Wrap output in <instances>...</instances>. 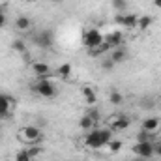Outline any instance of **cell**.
Returning <instances> with one entry per match:
<instances>
[{
	"mask_svg": "<svg viewBox=\"0 0 161 161\" xmlns=\"http://www.w3.org/2000/svg\"><path fill=\"white\" fill-rule=\"evenodd\" d=\"M111 141H113V131H111V129H99V127H94V129H90V133L86 135L84 144H86L88 148L99 150V148L107 146Z\"/></svg>",
	"mask_w": 161,
	"mask_h": 161,
	"instance_id": "obj_1",
	"label": "cell"
},
{
	"mask_svg": "<svg viewBox=\"0 0 161 161\" xmlns=\"http://www.w3.org/2000/svg\"><path fill=\"white\" fill-rule=\"evenodd\" d=\"M32 90H34L36 94H40L41 97H45V99H54L56 94H58L54 82L49 79V77H40V79L32 84Z\"/></svg>",
	"mask_w": 161,
	"mask_h": 161,
	"instance_id": "obj_2",
	"label": "cell"
},
{
	"mask_svg": "<svg viewBox=\"0 0 161 161\" xmlns=\"http://www.w3.org/2000/svg\"><path fill=\"white\" fill-rule=\"evenodd\" d=\"M17 135L26 144H40L41 141H43V133H41V129L38 125H25V127L19 129Z\"/></svg>",
	"mask_w": 161,
	"mask_h": 161,
	"instance_id": "obj_3",
	"label": "cell"
},
{
	"mask_svg": "<svg viewBox=\"0 0 161 161\" xmlns=\"http://www.w3.org/2000/svg\"><path fill=\"white\" fill-rule=\"evenodd\" d=\"M103 34L97 30V28H88L84 34H82V45L86 47V49H94V47H97V45H101L103 43Z\"/></svg>",
	"mask_w": 161,
	"mask_h": 161,
	"instance_id": "obj_4",
	"label": "cell"
},
{
	"mask_svg": "<svg viewBox=\"0 0 161 161\" xmlns=\"http://www.w3.org/2000/svg\"><path fill=\"white\" fill-rule=\"evenodd\" d=\"M133 152H135V156H139V158H142V159H148V158H152L154 154H156V144L152 142V141H139L135 146H133Z\"/></svg>",
	"mask_w": 161,
	"mask_h": 161,
	"instance_id": "obj_5",
	"label": "cell"
},
{
	"mask_svg": "<svg viewBox=\"0 0 161 161\" xmlns=\"http://www.w3.org/2000/svg\"><path fill=\"white\" fill-rule=\"evenodd\" d=\"M32 41H34L38 47H41V49H49V47L53 45L54 38H53V32H51V30H41L38 34H34Z\"/></svg>",
	"mask_w": 161,
	"mask_h": 161,
	"instance_id": "obj_6",
	"label": "cell"
},
{
	"mask_svg": "<svg viewBox=\"0 0 161 161\" xmlns=\"http://www.w3.org/2000/svg\"><path fill=\"white\" fill-rule=\"evenodd\" d=\"M13 105H15V101L11 99V96L0 94V120H2V118H8V116L11 114Z\"/></svg>",
	"mask_w": 161,
	"mask_h": 161,
	"instance_id": "obj_7",
	"label": "cell"
},
{
	"mask_svg": "<svg viewBox=\"0 0 161 161\" xmlns=\"http://www.w3.org/2000/svg\"><path fill=\"white\" fill-rule=\"evenodd\" d=\"M137 15L135 13H118L116 15V23L120 25V26H125V28H133V26H137Z\"/></svg>",
	"mask_w": 161,
	"mask_h": 161,
	"instance_id": "obj_8",
	"label": "cell"
},
{
	"mask_svg": "<svg viewBox=\"0 0 161 161\" xmlns=\"http://www.w3.org/2000/svg\"><path fill=\"white\" fill-rule=\"evenodd\" d=\"M103 41L109 45L111 51L113 49H118V47H122V43H124V34L122 32H111V34H107L103 38Z\"/></svg>",
	"mask_w": 161,
	"mask_h": 161,
	"instance_id": "obj_9",
	"label": "cell"
},
{
	"mask_svg": "<svg viewBox=\"0 0 161 161\" xmlns=\"http://www.w3.org/2000/svg\"><path fill=\"white\" fill-rule=\"evenodd\" d=\"M159 125H161V120L159 118H156V116H150V118L142 120V129L148 131V133H152V135L159 129Z\"/></svg>",
	"mask_w": 161,
	"mask_h": 161,
	"instance_id": "obj_10",
	"label": "cell"
},
{
	"mask_svg": "<svg viewBox=\"0 0 161 161\" xmlns=\"http://www.w3.org/2000/svg\"><path fill=\"white\" fill-rule=\"evenodd\" d=\"M32 71H34V75L40 79V77H49L51 68H49V64H45V62H34V64H32Z\"/></svg>",
	"mask_w": 161,
	"mask_h": 161,
	"instance_id": "obj_11",
	"label": "cell"
},
{
	"mask_svg": "<svg viewBox=\"0 0 161 161\" xmlns=\"http://www.w3.org/2000/svg\"><path fill=\"white\" fill-rule=\"evenodd\" d=\"M15 28H17L19 32H28V30L32 28V21H30V17H26V15H19V17L15 19Z\"/></svg>",
	"mask_w": 161,
	"mask_h": 161,
	"instance_id": "obj_12",
	"label": "cell"
},
{
	"mask_svg": "<svg viewBox=\"0 0 161 161\" xmlns=\"http://www.w3.org/2000/svg\"><path fill=\"white\" fill-rule=\"evenodd\" d=\"M129 124L131 120L129 118H125V116H120V118H114V120L111 122V131H124V129H127L129 127Z\"/></svg>",
	"mask_w": 161,
	"mask_h": 161,
	"instance_id": "obj_13",
	"label": "cell"
},
{
	"mask_svg": "<svg viewBox=\"0 0 161 161\" xmlns=\"http://www.w3.org/2000/svg\"><path fill=\"white\" fill-rule=\"evenodd\" d=\"M80 94L84 96V99H86V103H88V105H96V101H97V96H96V90H94L92 86H82Z\"/></svg>",
	"mask_w": 161,
	"mask_h": 161,
	"instance_id": "obj_14",
	"label": "cell"
},
{
	"mask_svg": "<svg viewBox=\"0 0 161 161\" xmlns=\"http://www.w3.org/2000/svg\"><path fill=\"white\" fill-rule=\"evenodd\" d=\"M114 64H120V62H124L125 58H127V51L124 49V47H118V49H113L111 51V56H109Z\"/></svg>",
	"mask_w": 161,
	"mask_h": 161,
	"instance_id": "obj_15",
	"label": "cell"
},
{
	"mask_svg": "<svg viewBox=\"0 0 161 161\" xmlns=\"http://www.w3.org/2000/svg\"><path fill=\"white\" fill-rule=\"evenodd\" d=\"M79 127H80V129H88V131H90V129H94V127H96V122L92 120V118H90V114L86 113L84 116H80Z\"/></svg>",
	"mask_w": 161,
	"mask_h": 161,
	"instance_id": "obj_16",
	"label": "cell"
},
{
	"mask_svg": "<svg viewBox=\"0 0 161 161\" xmlns=\"http://www.w3.org/2000/svg\"><path fill=\"white\" fill-rule=\"evenodd\" d=\"M107 51H111V49H109V45L103 41L101 45H97V47H94V49H88V56H101V54H105Z\"/></svg>",
	"mask_w": 161,
	"mask_h": 161,
	"instance_id": "obj_17",
	"label": "cell"
},
{
	"mask_svg": "<svg viewBox=\"0 0 161 161\" xmlns=\"http://www.w3.org/2000/svg\"><path fill=\"white\" fill-rule=\"evenodd\" d=\"M150 25H152V17L150 15H142V17L137 19V28L139 30H146Z\"/></svg>",
	"mask_w": 161,
	"mask_h": 161,
	"instance_id": "obj_18",
	"label": "cell"
},
{
	"mask_svg": "<svg viewBox=\"0 0 161 161\" xmlns=\"http://www.w3.org/2000/svg\"><path fill=\"white\" fill-rule=\"evenodd\" d=\"M58 75L62 79H69V75H71V64H62L58 68Z\"/></svg>",
	"mask_w": 161,
	"mask_h": 161,
	"instance_id": "obj_19",
	"label": "cell"
},
{
	"mask_svg": "<svg viewBox=\"0 0 161 161\" xmlns=\"http://www.w3.org/2000/svg\"><path fill=\"white\" fill-rule=\"evenodd\" d=\"M109 101H111L113 105H122V101H124V96H122L120 92L113 90V92L109 94Z\"/></svg>",
	"mask_w": 161,
	"mask_h": 161,
	"instance_id": "obj_20",
	"label": "cell"
},
{
	"mask_svg": "<svg viewBox=\"0 0 161 161\" xmlns=\"http://www.w3.org/2000/svg\"><path fill=\"white\" fill-rule=\"evenodd\" d=\"M13 51H17V53H21V54H25L26 53V43L21 40H15L13 41Z\"/></svg>",
	"mask_w": 161,
	"mask_h": 161,
	"instance_id": "obj_21",
	"label": "cell"
},
{
	"mask_svg": "<svg viewBox=\"0 0 161 161\" xmlns=\"http://www.w3.org/2000/svg\"><path fill=\"white\" fill-rule=\"evenodd\" d=\"M113 6H114V9H118V11H125V8H127V0H113Z\"/></svg>",
	"mask_w": 161,
	"mask_h": 161,
	"instance_id": "obj_22",
	"label": "cell"
},
{
	"mask_svg": "<svg viewBox=\"0 0 161 161\" xmlns=\"http://www.w3.org/2000/svg\"><path fill=\"white\" fill-rule=\"evenodd\" d=\"M107 146H109V152H111V154H116V152L122 148V142L120 141H111Z\"/></svg>",
	"mask_w": 161,
	"mask_h": 161,
	"instance_id": "obj_23",
	"label": "cell"
},
{
	"mask_svg": "<svg viewBox=\"0 0 161 161\" xmlns=\"http://www.w3.org/2000/svg\"><path fill=\"white\" fill-rule=\"evenodd\" d=\"M15 161H32V158L28 156V152H26V150H21V152H17V154H15Z\"/></svg>",
	"mask_w": 161,
	"mask_h": 161,
	"instance_id": "obj_24",
	"label": "cell"
},
{
	"mask_svg": "<svg viewBox=\"0 0 161 161\" xmlns=\"http://www.w3.org/2000/svg\"><path fill=\"white\" fill-rule=\"evenodd\" d=\"M113 68H114V62H113L111 58H105V60L101 62V69H103V71H111Z\"/></svg>",
	"mask_w": 161,
	"mask_h": 161,
	"instance_id": "obj_25",
	"label": "cell"
},
{
	"mask_svg": "<svg viewBox=\"0 0 161 161\" xmlns=\"http://www.w3.org/2000/svg\"><path fill=\"white\" fill-rule=\"evenodd\" d=\"M26 152H28V156H30V158L34 159V158H38V156H40V154H41V148H38V146L34 144V146H32V148H28Z\"/></svg>",
	"mask_w": 161,
	"mask_h": 161,
	"instance_id": "obj_26",
	"label": "cell"
},
{
	"mask_svg": "<svg viewBox=\"0 0 161 161\" xmlns=\"http://www.w3.org/2000/svg\"><path fill=\"white\" fill-rule=\"evenodd\" d=\"M88 114H90V118H92V120L96 122V125H97V122H99V113H97L96 109H90V111H88Z\"/></svg>",
	"mask_w": 161,
	"mask_h": 161,
	"instance_id": "obj_27",
	"label": "cell"
},
{
	"mask_svg": "<svg viewBox=\"0 0 161 161\" xmlns=\"http://www.w3.org/2000/svg\"><path fill=\"white\" fill-rule=\"evenodd\" d=\"M6 23H8V19H6V13L0 9V28H4V26H6Z\"/></svg>",
	"mask_w": 161,
	"mask_h": 161,
	"instance_id": "obj_28",
	"label": "cell"
},
{
	"mask_svg": "<svg viewBox=\"0 0 161 161\" xmlns=\"http://www.w3.org/2000/svg\"><path fill=\"white\" fill-rule=\"evenodd\" d=\"M156 154L161 158V142H158V144H156Z\"/></svg>",
	"mask_w": 161,
	"mask_h": 161,
	"instance_id": "obj_29",
	"label": "cell"
},
{
	"mask_svg": "<svg viewBox=\"0 0 161 161\" xmlns=\"http://www.w3.org/2000/svg\"><path fill=\"white\" fill-rule=\"evenodd\" d=\"M154 4H156V6H158V8L161 9V0H154Z\"/></svg>",
	"mask_w": 161,
	"mask_h": 161,
	"instance_id": "obj_30",
	"label": "cell"
},
{
	"mask_svg": "<svg viewBox=\"0 0 161 161\" xmlns=\"http://www.w3.org/2000/svg\"><path fill=\"white\" fill-rule=\"evenodd\" d=\"M133 161H144V159L142 158H137V159H133Z\"/></svg>",
	"mask_w": 161,
	"mask_h": 161,
	"instance_id": "obj_31",
	"label": "cell"
},
{
	"mask_svg": "<svg viewBox=\"0 0 161 161\" xmlns=\"http://www.w3.org/2000/svg\"><path fill=\"white\" fill-rule=\"evenodd\" d=\"M51 2H62V0H51Z\"/></svg>",
	"mask_w": 161,
	"mask_h": 161,
	"instance_id": "obj_32",
	"label": "cell"
}]
</instances>
